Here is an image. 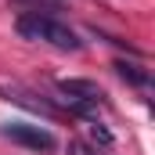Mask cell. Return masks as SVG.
I'll use <instances>...</instances> for the list:
<instances>
[{"label": "cell", "instance_id": "6", "mask_svg": "<svg viewBox=\"0 0 155 155\" xmlns=\"http://www.w3.org/2000/svg\"><path fill=\"white\" fill-rule=\"evenodd\" d=\"M7 4H15V7H25V11H40V7H47V11H58V0H7Z\"/></svg>", "mask_w": 155, "mask_h": 155}, {"label": "cell", "instance_id": "4", "mask_svg": "<svg viewBox=\"0 0 155 155\" xmlns=\"http://www.w3.org/2000/svg\"><path fill=\"white\" fill-rule=\"evenodd\" d=\"M0 94H4V101H11V105H18V108H25V112H40V116H47V119L61 116L51 101H43L36 90H29V87H22V83H0Z\"/></svg>", "mask_w": 155, "mask_h": 155}, {"label": "cell", "instance_id": "1", "mask_svg": "<svg viewBox=\"0 0 155 155\" xmlns=\"http://www.w3.org/2000/svg\"><path fill=\"white\" fill-rule=\"evenodd\" d=\"M15 29L25 40L51 43V47H58V51H83V40L76 36V29H69L65 22H58V18L47 15V11H25V15H18Z\"/></svg>", "mask_w": 155, "mask_h": 155}, {"label": "cell", "instance_id": "3", "mask_svg": "<svg viewBox=\"0 0 155 155\" xmlns=\"http://www.w3.org/2000/svg\"><path fill=\"white\" fill-rule=\"evenodd\" d=\"M58 90L65 94V101H69L76 112H94L97 101H101V87H97L94 79L69 76V79H58Z\"/></svg>", "mask_w": 155, "mask_h": 155}, {"label": "cell", "instance_id": "2", "mask_svg": "<svg viewBox=\"0 0 155 155\" xmlns=\"http://www.w3.org/2000/svg\"><path fill=\"white\" fill-rule=\"evenodd\" d=\"M0 134H4L11 144L29 148V152H54V148H58L54 134H51L47 126H33V123H7V126H0Z\"/></svg>", "mask_w": 155, "mask_h": 155}, {"label": "cell", "instance_id": "7", "mask_svg": "<svg viewBox=\"0 0 155 155\" xmlns=\"http://www.w3.org/2000/svg\"><path fill=\"white\" fill-rule=\"evenodd\" d=\"M69 152H72V155H94L87 144H69Z\"/></svg>", "mask_w": 155, "mask_h": 155}, {"label": "cell", "instance_id": "5", "mask_svg": "<svg viewBox=\"0 0 155 155\" xmlns=\"http://www.w3.org/2000/svg\"><path fill=\"white\" fill-rule=\"evenodd\" d=\"M116 72L126 79V83H134V87H148V83H152L148 69H144V65H137V61H116Z\"/></svg>", "mask_w": 155, "mask_h": 155}]
</instances>
